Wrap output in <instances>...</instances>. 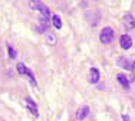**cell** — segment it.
Segmentation results:
<instances>
[{
  "label": "cell",
  "instance_id": "obj_2",
  "mask_svg": "<svg viewBox=\"0 0 135 121\" xmlns=\"http://www.w3.org/2000/svg\"><path fill=\"white\" fill-rule=\"evenodd\" d=\"M114 38H115V32L112 27H104L101 32V35H99V39H101V42L104 43V45H108V43H111L112 40H114Z\"/></svg>",
  "mask_w": 135,
  "mask_h": 121
},
{
  "label": "cell",
  "instance_id": "obj_5",
  "mask_svg": "<svg viewBox=\"0 0 135 121\" xmlns=\"http://www.w3.org/2000/svg\"><path fill=\"white\" fill-rule=\"evenodd\" d=\"M119 45L122 49H131V46H132V39H131L129 35H122L119 38Z\"/></svg>",
  "mask_w": 135,
  "mask_h": 121
},
{
  "label": "cell",
  "instance_id": "obj_6",
  "mask_svg": "<svg viewBox=\"0 0 135 121\" xmlns=\"http://www.w3.org/2000/svg\"><path fill=\"white\" fill-rule=\"evenodd\" d=\"M26 104H27L29 111H30V113L33 114V115L36 117V118H37V117H39V111H37V105L33 103V101H32V98H30V97H27V98H26Z\"/></svg>",
  "mask_w": 135,
  "mask_h": 121
},
{
  "label": "cell",
  "instance_id": "obj_9",
  "mask_svg": "<svg viewBox=\"0 0 135 121\" xmlns=\"http://www.w3.org/2000/svg\"><path fill=\"white\" fill-rule=\"evenodd\" d=\"M117 79H118V82H119V84H121L124 88H128V87H129V84H128V78H127L124 74H118V75H117Z\"/></svg>",
  "mask_w": 135,
  "mask_h": 121
},
{
  "label": "cell",
  "instance_id": "obj_12",
  "mask_svg": "<svg viewBox=\"0 0 135 121\" xmlns=\"http://www.w3.org/2000/svg\"><path fill=\"white\" fill-rule=\"evenodd\" d=\"M17 71H19V74L25 75V74H26V71H27V68H26V66H25L22 62H20V63H17Z\"/></svg>",
  "mask_w": 135,
  "mask_h": 121
},
{
  "label": "cell",
  "instance_id": "obj_10",
  "mask_svg": "<svg viewBox=\"0 0 135 121\" xmlns=\"http://www.w3.org/2000/svg\"><path fill=\"white\" fill-rule=\"evenodd\" d=\"M52 23H53L55 29H60V27H62V19L57 15H52Z\"/></svg>",
  "mask_w": 135,
  "mask_h": 121
},
{
  "label": "cell",
  "instance_id": "obj_4",
  "mask_svg": "<svg viewBox=\"0 0 135 121\" xmlns=\"http://www.w3.org/2000/svg\"><path fill=\"white\" fill-rule=\"evenodd\" d=\"M122 25H124V27L127 30H134L135 29V19H134V16L131 13L124 15V17H122Z\"/></svg>",
  "mask_w": 135,
  "mask_h": 121
},
{
  "label": "cell",
  "instance_id": "obj_13",
  "mask_svg": "<svg viewBox=\"0 0 135 121\" xmlns=\"http://www.w3.org/2000/svg\"><path fill=\"white\" fill-rule=\"evenodd\" d=\"M46 40H47L49 43H52V45H53V43L56 42V36H55L53 33H47V35H46Z\"/></svg>",
  "mask_w": 135,
  "mask_h": 121
},
{
  "label": "cell",
  "instance_id": "obj_1",
  "mask_svg": "<svg viewBox=\"0 0 135 121\" xmlns=\"http://www.w3.org/2000/svg\"><path fill=\"white\" fill-rule=\"evenodd\" d=\"M30 7L33 9V10H39L42 13V17H45L46 20H49V19L52 17L49 7H47L45 3H42L40 0H30Z\"/></svg>",
  "mask_w": 135,
  "mask_h": 121
},
{
  "label": "cell",
  "instance_id": "obj_8",
  "mask_svg": "<svg viewBox=\"0 0 135 121\" xmlns=\"http://www.w3.org/2000/svg\"><path fill=\"white\" fill-rule=\"evenodd\" d=\"M99 78H101L99 71L96 68H92L91 71H89V82H91V84H96V82L99 81Z\"/></svg>",
  "mask_w": 135,
  "mask_h": 121
},
{
  "label": "cell",
  "instance_id": "obj_14",
  "mask_svg": "<svg viewBox=\"0 0 135 121\" xmlns=\"http://www.w3.org/2000/svg\"><path fill=\"white\" fill-rule=\"evenodd\" d=\"M7 50H9V56H10V58H16V50L13 49V48H12L10 45H7Z\"/></svg>",
  "mask_w": 135,
  "mask_h": 121
},
{
  "label": "cell",
  "instance_id": "obj_15",
  "mask_svg": "<svg viewBox=\"0 0 135 121\" xmlns=\"http://www.w3.org/2000/svg\"><path fill=\"white\" fill-rule=\"evenodd\" d=\"M122 118H124V121H129V117H128V115H124Z\"/></svg>",
  "mask_w": 135,
  "mask_h": 121
},
{
  "label": "cell",
  "instance_id": "obj_7",
  "mask_svg": "<svg viewBox=\"0 0 135 121\" xmlns=\"http://www.w3.org/2000/svg\"><path fill=\"white\" fill-rule=\"evenodd\" d=\"M89 111H91V110H89V107H88V105L81 107L78 111H76V118H78V120H85L86 117L89 115Z\"/></svg>",
  "mask_w": 135,
  "mask_h": 121
},
{
  "label": "cell",
  "instance_id": "obj_11",
  "mask_svg": "<svg viewBox=\"0 0 135 121\" xmlns=\"http://www.w3.org/2000/svg\"><path fill=\"white\" fill-rule=\"evenodd\" d=\"M25 75H27V76H29V79H30V82H32V85H35V87H36V85H37L36 78H35V75L32 74V71H30V69H27V71H26V74H25Z\"/></svg>",
  "mask_w": 135,
  "mask_h": 121
},
{
  "label": "cell",
  "instance_id": "obj_3",
  "mask_svg": "<svg viewBox=\"0 0 135 121\" xmlns=\"http://www.w3.org/2000/svg\"><path fill=\"white\" fill-rule=\"evenodd\" d=\"M118 65H119L122 69H125V71L135 72V60H132V59H128V58L121 56V58H118Z\"/></svg>",
  "mask_w": 135,
  "mask_h": 121
}]
</instances>
